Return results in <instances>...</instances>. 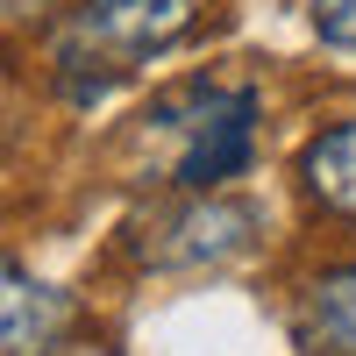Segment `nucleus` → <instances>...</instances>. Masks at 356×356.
Returning <instances> with one entry per match:
<instances>
[{
	"instance_id": "nucleus-1",
	"label": "nucleus",
	"mask_w": 356,
	"mask_h": 356,
	"mask_svg": "<svg viewBox=\"0 0 356 356\" xmlns=\"http://www.w3.org/2000/svg\"><path fill=\"white\" fill-rule=\"evenodd\" d=\"M257 143V93L250 86H178L136 129V157L157 186L207 193L250 164Z\"/></svg>"
},
{
	"instance_id": "nucleus-2",
	"label": "nucleus",
	"mask_w": 356,
	"mask_h": 356,
	"mask_svg": "<svg viewBox=\"0 0 356 356\" xmlns=\"http://www.w3.org/2000/svg\"><path fill=\"white\" fill-rule=\"evenodd\" d=\"M193 29H200V0H79L72 22L57 29V72L72 93H100L136 65L178 50Z\"/></svg>"
},
{
	"instance_id": "nucleus-3",
	"label": "nucleus",
	"mask_w": 356,
	"mask_h": 356,
	"mask_svg": "<svg viewBox=\"0 0 356 356\" xmlns=\"http://www.w3.org/2000/svg\"><path fill=\"white\" fill-rule=\"evenodd\" d=\"M250 228L257 214L243 200H186V207H171L164 221L143 228V264H164V271H178V264H221L250 243Z\"/></svg>"
},
{
	"instance_id": "nucleus-4",
	"label": "nucleus",
	"mask_w": 356,
	"mask_h": 356,
	"mask_svg": "<svg viewBox=\"0 0 356 356\" xmlns=\"http://www.w3.org/2000/svg\"><path fill=\"white\" fill-rule=\"evenodd\" d=\"M72 335V300L15 257H0V356H50Z\"/></svg>"
},
{
	"instance_id": "nucleus-5",
	"label": "nucleus",
	"mask_w": 356,
	"mask_h": 356,
	"mask_svg": "<svg viewBox=\"0 0 356 356\" xmlns=\"http://www.w3.org/2000/svg\"><path fill=\"white\" fill-rule=\"evenodd\" d=\"M300 349L307 356H356V264L342 271H321L307 292H300Z\"/></svg>"
},
{
	"instance_id": "nucleus-6",
	"label": "nucleus",
	"mask_w": 356,
	"mask_h": 356,
	"mask_svg": "<svg viewBox=\"0 0 356 356\" xmlns=\"http://www.w3.org/2000/svg\"><path fill=\"white\" fill-rule=\"evenodd\" d=\"M300 178H307V193L328 207V214L356 221V122L321 129L307 143V157H300Z\"/></svg>"
},
{
	"instance_id": "nucleus-7",
	"label": "nucleus",
	"mask_w": 356,
	"mask_h": 356,
	"mask_svg": "<svg viewBox=\"0 0 356 356\" xmlns=\"http://www.w3.org/2000/svg\"><path fill=\"white\" fill-rule=\"evenodd\" d=\"M314 29H321L328 43L356 50V0H314Z\"/></svg>"
}]
</instances>
